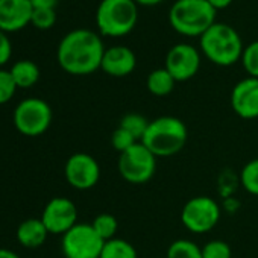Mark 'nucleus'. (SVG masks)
Wrapping results in <instances>:
<instances>
[{
    "label": "nucleus",
    "mask_w": 258,
    "mask_h": 258,
    "mask_svg": "<svg viewBox=\"0 0 258 258\" xmlns=\"http://www.w3.org/2000/svg\"><path fill=\"white\" fill-rule=\"evenodd\" d=\"M105 46L97 32L73 29L62 37L56 49L59 67L73 76H87L100 69Z\"/></svg>",
    "instance_id": "1"
},
{
    "label": "nucleus",
    "mask_w": 258,
    "mask_h": 258,
    "mask_svg": "<svg viewBox=\"0 0 258 258\" xmlns=\"http://www.w3.org/2000/svg\"><path fill=\"white\" fill-rule=\"evenodd\" d=\"M188 140L185 123L173 115H161L149 121L142 139L143 143L157 158H167L179 154Z\"/></svg>",
    "instance_id": "2"
},
{
    "label": "nucleus",
    "mask_w": 258,
    "mask_h": 258,
    "mask_svg": "<svg viewBox=\"0 0 258 258\" xmlns=\"http://www.w3.org/2000/svg\"><path fill=\"white\" fill-rule=\"evenodd\" d=\"M216 16L208 0H176L169 11V23L179 35L201 38L216 23Z\"/></svg>",
    "instance_id": "3"
},
{
    "label": "nucleus",
    "mask_w": 258,
    "mask_h": 258,
    "mask_svg": "<svg viewBox=\"0 0 258 258\" xmlns=\"http://www.w3.org/2000/svg\"><path fill=\"white\" fill-rule=\"evenodd\" d=\"M202 53L216 66L229 67L241 59L244 46L240 34L226 23H214L199 38Z\"/></svg>",
    "instance_id": "4"
},
{
    "label": "nucleus",
    "mask_w": 258,
    "mask_h": 258,
    "mask_svg": "<svg viewBox=\"0 0 258 258\" xmlns=\"http://www.w3.org/2000/svg\"><path fill=\"white\" fill-rule=\"evenodd\" d=\"M139 20L134 0H102L96 11V25L102 35L120 38L133 32Z\"/></svg>",
    "instance_id": "5"
},
{
    "label": "nucleus",
    "mask_w": 258,
    "mask_h": 258,
    "mask_svg": "<svg viewBox=\"0 0 258 258\" xmlns=\"http://www.w3.org/2000/svg\"><path fill=\"white\" fill-rule=\"evenodd\" d=\"M53 112L50 105L40 97L23 99L14 109L13 123L25 137H40L52 124Z\"/></svg>",
    "instance_id": "6"
},
{
    "label": "nucleus",
    "mask_w": 258,
    "mask_h": 258,
    "mask_svg": "<svg viewBox=\"0 0 258 258\" xmlns=\"http://www.w3.org/2000/svg\"><path fill=\"white\" fill-rule=\"evenodd\" d=\"M157 161L158 158L143 143H137L131 149L118 154L117 172L126 182L142 185L154 178Z\"/></svg>",
    "instance_id": "7"
},
{
    "label": "nucleus",
    "mask_w": 258,
    "mask_h": 258,
    "mask_svg": "<svg viewBox=\"0 0 258 258\" xmlns=\"http://www.w3.org/2000/svg\"><path fill=\"white\" fill-rule=\"evenodd\" d=\"M222 217V207L208 196H195L188 199L181 211L184 228L193 234H205L216 228Z\"/></svg>",
    "instance_id": "8"
},
{
    "label": "nucleus",
    "mask_w": 258,
    "mask_h": 258,
    "mask_svg": "<svg viewBox=\"0 0 258 258\" xmlns=\"http://www.w3.org/2000/svg\"><path fill=\"white\" fill-rule=\"evenodd\" d=\"M105 241L91 223H76L62 235L61 249L66 258H100Z\"/></svg>",
    "instance_id": "9"
},
{
    "label": "nucleus",
    "mask_w": 258,
    "mask_h": 258,
    "mask_svg": "<svg viewBox=\"0 0 258 258\" xmlns=\"http://www.w3.org/2000/svg\"><path fill=\"white\" fill-rule=\"evenodd\" d=\"M64 176L70 187L81 191L90 190L96 187L100 179V166L93 155L76 152L66 161Z\"/></svg>",
    "instance_id": "10"
},
{
    "label": "nucleus",
    "mask_w": 258,
    "mask_h": 258,
    "mask_svg": "<svg viewBox=\"0 0 258 258\" xmlns=\"http://www.w3.org/2000/svg\"><path fill=\"white\" fill-rule=\"evenodd\" d=\"M164 69L176 82L190 81L201 69V52L191 44L178 43L167 52Z\"/></svg>",
    "instance_id": "11"
},
{
    "label": "nucleus",
    "mask_w": 258,
    "mask_h": 258,
    "mask_svg": "<svg viewBox=\"0 0 258 258\" xmlns=\"http://www.w3.org/2000/svg\"><path fill=\"white\" fill-rule=\"evenodd\" d=\"M40 219L43 220L49 234H53V235H64L76 223H79L78 208L75 202L62 196L52 198L46 204Z\"/></svg>",
    "instance_id": "12"
},
{
    "label": "nucleus",
    "mask_w": 258,
    "mask_h": 258,
    "mask_svg": "<svg viewBox=\"0 0 258 258\" xmlns=\"http://www.w3.org/2000/svg\"><path fill=\"white\" fill-rule=\"evenodd\" d=\"M231 106L243 120L258 118V78L247 76L232 87Z\"/></svg>",
    "instance_id": "13"
},
{
    "label": "nucleus",
    "mask_w": 258,
    "mask_h": 258,
    "mask_svg": "<svg viewBox=\"0 0 258 258\" xmlns=\"http://www.w3.org/2000/svg\"><path fill=\"white\" fill-rule=\"evenodd\" d=\"M34 7L29 0H0V31L17 32L31 23Z\"/></svg>",
    "instance_id": "14"
},
{
    "label": "nucleus",
    "mask_w": 258,
    "mask_h": 258,
    "mask_svg": "<svg viewBox=\"0 0 258 258\" xmlns=\"http://www.w3.org/2000/svg\"><path fill=\"white\" fill-rule=\"evenodd\" d=\"M137 67L136 53L126 46H112L105 49L100 70L112 78L129 76Z\"/></svg>",
    "instance_id": "15"
},
{
    "label": "nucleus",
    "mask_w": 258,
    "mask_h": 258,
    "mask_svg": "<svg viewBox=\"0 0 258 258\" xmlns=\"http://www.w3.org/2000/svg\"><path fill=\"white\" fill-rule=\"evenodd\" d=\"M17 240L23 247L35 249L44 244V241L49 237V231L44 226L41 219H26L23 220L17 228Z\"/></svg>",
    "instance_id": "16"
},
{
    "label": "nucleus",
    "mask_w": 258,
    "mask_h": 258,
    "mask_svg": "<svg viewBox=\"0 0 258 258\" xmlns=\"http://www.w3.org/2000/svg\"><path fill=\"white\" fill-rule=\"evenodd\" d=\"M10 73L17 88H31L40 81V67L31 59H20L11 69Z\"/></svg>",
    "instance_id": "17"
},
{
    "label": "nucleus",
    "mask_w": 258,
    "mask_h": 258,
    "mask_svg": "<svg viewBox=\"0 0 258 258\" xmlns=\"http://www.w3.org/2000/svg\"><path fill=\"white\" fill-rule=\"evenodd\" d=\"M175 84H176V81L164 67L152 70L146 79V87H148L149 93L157 97L169 96L173 91Z\"/></svg>",
    "instance_id": "18"
},
{
    "label": "nucleus",
    "mask_w": 258,
    "mask_h": 258,
    "mask_svg": "<svg viewBox=\"0 0 258 258\" xmlns=\"http://www.w3.org/2000/svg\"><path fill=\"white\" fill-rule=\"evenodd\" d=\"M100 258H139V252L133 243L115 237L105 241Z\"/></svg>",
    "instance_id": "19"
},
{
    "label": "nucleus",
    "mask_w": 258,
    "mask_h": 258,
    "mask_svg": "<svg viewBox=\"0 0 258 258\" xmlns=\"http://www.w3.org/2000/svg\"><path fill=\"white\" fill-rule=\"evenodd\" d=\"M166 258H202V247L191 240L178 238L169 244Z\"/></svg>",
    "instance_id": "20"
},
{
    "label": "nucleus",
    "mask_w": 258,
    "mask_h": 258,
    "mask_svg": "<svg viewBox=\"0 0 258 258\" xmlns=\"http://www.w3.org/2000/svg\"><path fill=\"white\" fill-rule=\"evenodd\" d=\"M149 121L151 120H148L145 115H142L139 112H127L121 117L118 126L123 127L124 131H127L133 137H136L139 142H142L146 129L149 126Z\"/></svg>",
    "instance_id": "21"
},
{
    "label": "nucleus",
    "mask_w": 258,
    "mask_h": 258,
    "mask_svg": "<svg viewBox=\"0 0 258 258\" xmlns=\"http://www.w3.org/2000/svg\"><path fill=\"white\" fill-rule=\"evenodd\" d=\"M91 226H93V229L97 232V235H99L103 241H108V240L115 238L117 231H118V222H117V219H115L112 214H109V213L97 214V216L93 219Z\"/></svg>",
    "instance_id": "22"
},
{
    "label": "nucleus",
    "mask_w": 258,
    "mask_h": 258,
    "mask_svg": "<svg viewBox=\"0 0 258 258\" xmlns=\"http://www.w3.org/2000/svg\"><path fill=\"white\" fill-rule=\"evenodd\" d=\"M240 185L252 196H258V158L247 161L238 175Z\"/></svg>",
    "instance_id": "23"
},
{
    "label": "nucleus",
    "mask_w": 258,
    "mask_h": 258,
    "mask_svg": "<svg viewBox=\"0 0 258 258\" xmlns=\"http://www.w3.org/2000/svg\"><path fill=\"white\" fill-rule=\"evenodd\" d=\"M241 64L250 78H258V40L249 43L241 55Z\"/></svg>",
    "instance_id": "24"
},
{
    "label": "nucleus",
    "mask_w": 258,
    "mask_h": 258,
    "mask_svg": "<svg viewBox=\"0 0 258 258\" xmlns=\"http://www.w3.org/2000/svg\"><path fill=\"white\" fill-rule=\"evenodd\" d=\"M202 258H232V249L223 240H210L202 246Z\"/></svg>",
    "instance_id": "25"
},
{
    "label": "nucleus",
    "mask_w": 258,
    "mask_h": 258,
    "mask_svg": "<svg viewBox=\"0 0 258 258\" xmlns=\"http://www.w3.org/2000/svg\"><path fill=\"white\" fill-rule=\"evenodd\" d=\"M137 143H140L136 137H133L131 134H129L127 131H124L123 127H120V126H117L115 129H114V133H112V136H111V145H112V148L118 152V154H121V152H124V151H127V149H131L134 145H137Z\"/></svg>",
    "instance_id": "26"
},
{
    "label": "nucleus",
    "mask_w": 258,
    "mask_h": 258,
    "mask_svg": "<svg viewBox=\"0 0 258 258\" xmlns=\"http://www.w3.org/2000/svg\"><path fill=\"white\" fill-rule=\"evenodd\" d=\"M31 23L37 29H50L56 23V11L52 8H34Z\"/></svg>",
    "instance_id": "27"
},
{
    "label": "nucleus",
    "mask_w": 258,
    "mask_h": 258,
    "mask_svg": "<svg viewBox=\"0 0 258 258\" xmlns=\"http://www.w3.org/2000/svg\"><path fill=\"white\" fill-rule=\"evenodd\" d=\"M17 90L19 88H17L10 70L0 69V105L8 103L14 97Z\"/></svg>",
    "instance_id": "28"
},
{
    "label": "nucleus",
    "mask_w": 258,
    "mask_h": 258,
    "mask_svg": "<svg viewBox=\"0 0 258 258\" xmlns=\"http://www.w3.org/2000/svg\"><path fill=\"white\" fill-rule=\"evenodd\" d=\"M13 55V44L7 32L0 31V67H4Z\"/></svg>",
    "instance_id": "29"
},
{
    "label": "nucleus",
    "mask_w": 258,
    "mask_h": 258,
    "mask_svg": "<svg viewBox=\"0 0 258 258\" xmlns=\"http://www.w3.org/2000/svg\"><path fill=\"white\" fill-rule=\"evenodd\" d=\"M34 8H52L55 10V7L58 5V0H29Z\"/></svg>",
    "instance_id": "30"
},
{
    "label": "nucleus",
    "mask_w": 258,
    "mask_h": 258,
    "mask_svg": "<svg viewBox=\"0 0 258 258\" xmlns=\"http://www.w3.org/2000/svg\"><path fill=\"white\" fill-rule=\"evenodd\" d=\"M234 0H208V4L216 10V11H220V10H225L228 8Z\"/></svg>",
    "instance_id": "31"
},
{
    "label": "nucleus",
    "mask_w": 258,
    "mask_h": 258,
    "mask_svg": "<svg viewBox=\"0 0 258 258\" xmlns=\"http://www.w3.org/2000/svg\"><path fill=\"white\" fill-rule=\"evenodd\" d=\"M0 258H20L14 250L7 249V247H0Z\"/></svg>",
    "instance_id": "32"
},
{
    "label": "nucleus",
    "mask_w": 258,
    "mask_h": 258,
    "mask_svg": "<svg viewBox=\"0 0 258 258\" xmlns=\"http://www.w3.org/2000/svg\"><path fill=\"white\" fill-rule=\"evenodd\" d=\"M134 2L137 5H143V7H155V5L164 2V0H134Z\"/></svg>",
    "instance_id": "33"
}]
</instances>
